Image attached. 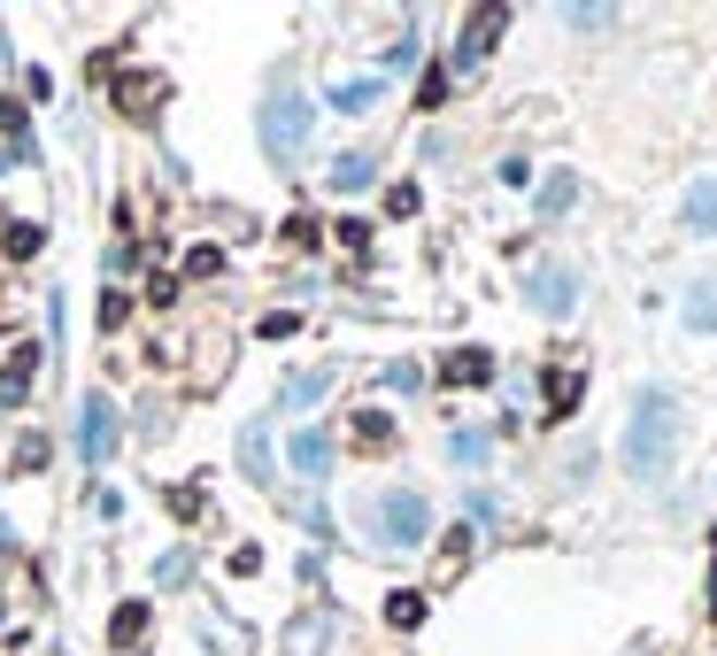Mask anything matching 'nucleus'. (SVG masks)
Returning <instances> with one entry per match:
<instances>
[{"mask_svg":"<svg viewBox=\"0 0 717 656\" xmlns=\"http://www.w3.org/2000/svg\"><path fill=\"white\" fill-rule=\"evenodd\" d=\"M548 409H556V418H571V409H579V371H548Z\"/></svg>","mask_w":717,"mask_h":656,"instance_id":"obj_21","label":"nucleus"},{"mask_svg":"<svg viewBox=\"0 0 717 656\" xmlns=\"http://www.w3.org/2000/svg\"><path fill=\"white\" fill-rule=\"evenodd\" d=\"M379 101H386V77H379V70H371V77H339V86H332V109H339V116H371Z\"/></svg>","mask_w":717,"mask_h":656,"instance_id":"obj_11","label":"nucleus"},{"mask_svg":"<svg viewBox=\"0 0 717 656\" xmlns=\"http://www.w3.org/2000/svg\"><path fill=\"white\" fill-rule=\"evenodd\" d=\"M255 132H262V147H271V162H301V154H309V132H317V116H309V101H301L294 86H279L271 101H262Z\"/></svg>","mask_w":717,"mask_h":656,"instance_id":"obj_3","label":"nucleus"},{"mask_svg":"<svg viewBox=\"0 0 717 656\" xmlns=\"http://www.w3.org/2000/svg\"><path fill=\"white\" fill-rule=\"evenodd\" d=\"M32 371H39V348H16L9 371H0V409H16V401L32 394Z\"/></svg>","mask_w":717,"mask_h":656,"instance_id":"obj_14","label":"nucleus"},{"mask_svg":"<svg viewBox=\"0 0 717 656\" xmlns=\"http://www.w3.org/2000/svg\"><path fill=\"white\" fill-rule=\"evenodd\" d=\"M324 386H332V363H317V371H294V379H286V409H301V401H324Z\"/></svg>","mask_w":717,"mask_h":656,"instance_id":"obj_17","label":"nucleus"},{"mask_svg":"<svg viewBox=\"0 0 717 656\" xmlns=\"http://www.w3.org/2000/svg\"><path fill=\"white\" fill-rule=\"evenodd\" d=\"M9 541H16V533H9V518H0V548H9Z\"/></svg>","mask_w":717,"mask_h":656,"instance_id":"obj_31","label":"nucleus"},{"mask_svg":"<svg viewBox=\"0 0 717 656\" xmlns=\"http://www.w3.org/2000/svg\"><path fill=\"white\" fill-rule=\"evenodd\" d=\"M679 232L717 239V178H694V186L679 194Z\"/></svg>","mask_w":717,"mask_h":656,"instance_id":"obj_6","label":"nucleus"},{"mask_svg":"<svg viewBox=\"0 0 717 656\" xmlns=\"http://www.w3.org/2000/svg\"><path fill=\"white\" fill-rule=\"evenodd\" d=\"M571 24H579V32H609V24H617V9H571Z\"/></svg>","mask_w":717,"mask_h":656,"instance_id":"obj_29","label":"nucleus"},{"mask_svg":"<svg viewBox=\"0 0 717 656\" xmlns=\"http://www.w3.org/2000/svg\"><path fill=\"white\" fill-rule=\"evenodd\" d=\"M224 363H232V333L209 324V333H201V363H194V394H217L224 386Z\"/></svg>","mask_w":717,"mask_h":656,"instance_id":"obj_10","label":"nucleus"},{"mask_svg":"<svg viewBox=\"0 0 717 656\" xmlns=\"http://www.w3.org/2000/svg\"><path fill=\"white\" fill-rule=\"evenodd\" d=\"M324 633H332L324 618H294V626H286V648H294V656H317V648H324Z\"/></svg>","mask_w":717,"mask_h":656,"instance_id":"obj_20","label":"nucleus"},{"mask_svg":"<svg viewBox=\"0 0 717 656\" xmlns=\"http://www.w3.org/2000/svg\"><path fill=\"white\" fill-rule=\"evenodd\" d=\"M447 456H456V463H486L494 441H486V433H456V441H447Z\"/></svg>","mask_w":717,"mask_h":656,"instance_id":"obj_23","label":"nucleus"},{"mask_svg":"<svg viewBox=\"0 0 717 656\" xmlns=\"http://www.w3.org/2000/svg\"><path fill=\"white\" fill-rule=\"evenodd\" d=\"M440 379H447V386H486V379H494V356H486V348H456V356L440 363Z\"/></svg>","mask_w":717,"mask_h":656,"instance_id":"obj_13","label":"nucleus"},{"mask_svg":"<svg viewBox=\"0 0 717 656\" xmlns=\"http://www.w3.org/2000/svg\"><path fill=\"white\" fill-rule=\"evenodd\" d=\"M617 463H625V479H648V486L679 463V401H671L664 386H648V394L633 401L625 441H617Z\"/></svg>","mask_w":717,"mask_h":656,"instance_id":"obj_1","label":"nucleus"},{"mask_svg":"<svg viewBox=\"0 0 717 656\" xmlns=\"http://www.w3.org/2000/svg\"><path fill=\"white\" fill-rule=\"evenodd\" d=\"M440 94H447V70H440V62H432V70H424V77H417V101H424V109H440Z\"/></svg>","mask_w":717,"mask_h":656,"instance_id":"obj_26","label":"nucleus"},{"mask_svg":"<svg viewBox=\"0 0 717 656\" xmlns=\"http://www.w3.org/2000/svg\"><path fill=\"white\" fill-rule=\"evenodd\" d=\"M77 456L85 463H109L116 456V401L109 394H85L77 401Z\"/></svg>","mask_w":717,"mask_h":656,"instance_id":"obj_4","label":"nucleus"},{"mask_svg":"<svg viewBox=\"0 0 717 656\" xmlns=\"http://www.w3.org/2000/svg\"><path fill=\"white\" fill-rule=\"evenodd\" d=\"M579 201V178H556V186H541V216H564Z\"/></svg>","mask_w":717,"mask_h":656,"instance_id":"obj_24","label":"nucleus"},{"mask_svg":"<svg viewBox=\"0 0 717 656\" xmlns=\"http://www.w3.org/2000/svg\"><path fill=\"white\" fill-rule=\"evenodd\" d=\"M502 24H509L502 9H479V16L463 24V47H456V62H463V70H471V62H486V39H502Z\"/></svg>","mask_w":717,"mask_h":656,"instance_id":"obj_12","label":"nucleus"},{"mask_svg":"<svg viewBox=\"0 0 717 656\" xmlns=\"http://www.w3.org/2000/svg\"><path fill=\"white\" fill-rule=\"evenodd\" d=\"M371 178H379V162H371L363 147H355V154H339V162H332V186H339V194H363Z\"/></svg>","mask_w":717,"mask_h":656,"instance_id":"obj_16","label":"nucleus"},{"mask_svg":"<svg viewBox=\"0 0 717 656\" xmlns=\"http://www.w3.org/2000/svg\"><path fill=\"white\" fill-rule=\"evenodd\" d=\"M363 541H379V548H424L432 541V503L417 495V486H394V495H379L363 510Z\"/></svg>","mask_w":717,"mask_h":656,"instance_id":"obj_2","label":"nucleus"},{"mask_svg":"<svg viewBox=\"0 0 717 656\" xmlns=\"http://www.w3.org/2000/svg\"><path fill=\"white\" fill-rule=\"evenodd\" d=\"M286 456H294V471H301L309 486H324V479H332V433H324V425L294 433V448H286Z\"/></svg>","mask_w":717,"mask_h":656,"instance_id":"obj_8","label":"nucleus"},{"mask_svg":"<svg viewBox=\"0 0 717 656\" xmlns=\"http://www.w3.org/2000/svg\"><path fill=\"white\" fill-rule=\"evenodd\" d=\"M386 618H394L401 633H417V626H424V595H417V587H401V595H386Z\"/></svg>","mask_w":717,"mask_h":656,"instance_id":"obj_19","label":"nucleus"},{"mask_svg":"<svg viewBox=\"0 0 717 656\" xmlns=\"http://www.w3.org/2000/svg\"><path fill=\"white\" fill-rule=\"evenodd\" d=\"M239 471H247L255 486H271V433H262V425L239 433Z\"/></svg>","mask_w":717,"mask_h":656,"instance_id":"obj_15","label":"nucleus"},{"mask_svg":"<svg viewBox=\"0 0 717 656\" xmlns=\"http://www.w3.org/2000/svg\"><path fill=\"white\" fill-rule=\"evenodd\" d=\"M532 309L541 317H571L579 309V271L571 263H541L532 271Z\"/></svg>","mask_w":717,"mask_h":656,"instance_id":"obj_5","label":"nucleus"},{"mask_svg":"<svg viewBox=\"0 0 717 656\" xmlns=\"http://www.w3.org/2000/svg\"><path fill=\"white\" fill-rule=\"evenodd\" d=\"M687 324H694V333H717V286H694L687 294V309H679Z\"/></svg>","mask_w":717,"mask_h":656,"instance_id":"obj_18","label":"nucleus"},{"mask_svg":"<svg viewBox=\"0 0 717 656\" xmlns=\"http://www.w3.org/2000/svg\"><path fill=\"white\" fill-rule=\"evenodd\" d=\"M116 101H124V109H132L139 124H147V116H154V109L170 101V77H162V70H132L124 86H116Z\"/></svg>","mask_w":717,"mask_h":656,"instance_id":"obj_9","label":"nucleus"},{"mask_svg":"<svg viewBox=\"0 0 717 656\" xmlns=\"http://www.w3.org/2000/svg\"><path fill=\"white\" fill-rule=\"evenodd\" d=\"M9 256H39V224H9Z\"/></svg>","mask_w":717,"mask_h":656,"instance_id":"obj_27","label":"nucleus"},{"mask_svg":"<svg viewBox=\"0 0 717 656\" xmlns=\"http://www.w3.org/2000/svg\"><path fill=\"white\" fill-rule=\"evenodd\" d=\"M355 441H363V448H386V441H394V418H379V409H363V418H355Z\"/></svg>","mask_w":717,"mask_h":656,"instance_id":"obj_22","label":"nucleus"},{"mask_svg":"<svg viewBox=\"0 0 717 656\" xmlns=\"http://www.w3.org/2000/svg\"><path fill=\"white\" fill-rule=\"evenodd\" d=\"M39 463H47V441H39V433H32V441H16V471H39Z\"/></svg>","mask_w":717,"mask_h":656,"instance_id":"obj_30","label":"nucleus"},{"mask_svg":"<svg viewBox=\"0 0 717 656\" xmlns=\"http://www.w3.org/2000/svg\"><path fill=\"white\" fill-rule=\"evenodd\" d=\"M286 333H301V317H294V309H279V317H262V341H286Z\"/></svg>","mask_w":717,"mask_h":656,"instance_id":"obj_28","label":"nucleus"},{"mask_svg":"<svg viewBox=\"0 0 717 656\" xmlns=\"http://www.w3.org/2000/svg\"><path fill=\"white\" fill-rule=\"evenodd\" d=\"M109 633H116V641H139V633H147V610H139V603H124V610L109 618Z\"/></svg>","mask_w":717,"mask_h":656,"instance_id":"obj_25","label":"nucleus"},{"mask_svg":"<svg viewBox=\"0 0 717 656\" xmlns=\"http://www.w3.org/2000/svg\"><path fill=\"white\" fill-rule=\"evenodd\" d=\"M471 556H479V533H471V525L440 533V564H432V587H456L463 571H471Z\"/></svg>","mask_w":717,"mask_h":656,"instance_id":"obj_7","label":"nucleus"}]
</instances>
